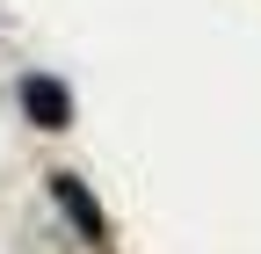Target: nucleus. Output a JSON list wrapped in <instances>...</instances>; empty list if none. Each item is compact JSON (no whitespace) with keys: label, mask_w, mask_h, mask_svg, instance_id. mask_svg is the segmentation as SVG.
Here are the masks:
<instances>
[{"label":"nucleus","mask_w":261,"mask_h":254,"mask_svg":"<svg viewBox=\"0 0 261 254\" xmlns=\"http://www.w3.org/2000/svg\"><path fill=\"white\" fill-rule=\"evenodd\" d=\"M22 102H29V116H44V131H65V116H73V102H65L58 80H29Z\"/></svg>","instance_id":"obj_1"},{"label":"nucleus","mask_w":261,"mask_h":254,"mask_svg":"<svg viewBox=\"0 0 261 254\" xmlns=\"http://www.w3.org/2000/svg\"><path fill=\"white\" fill-rule=\"evenodd\" d=\"M58 204H65V211H73V225H80V233H87L94 247H102V211H94V204H87V189H80L73 174H58Z\"/></svg>","instance_id":"obj_2"}]
</instances>
